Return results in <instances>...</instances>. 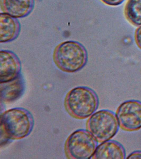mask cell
<instances>
[{
    "mask_svg": "<svg viewBox=\"0 0 141 159\" xmlns=\"http://www.w3.org/2000/svg\"><path fill=\"white\" fill-rule=\"evenodd\" d=\"M134 38L137 45L141 49V25L136 30Z\"/></svg>",
    "mask_w": 141,
    "mask_h": 159,
    "instance_id": "cell-13",
    "label": "cell"
},
{
    "mask_svg": "<svg viewBox=\"0 0 141 159\" xmlns=\"http://www.w3.org/2000/svg\"><path fill=\"white\" fill-rule=\"evenodd\" d=\"M25 83L21 74L13 80L1 83V99L7 103L11 102L20 98L24 93Z\"/></svg>",
    "mask_w": 141,
    "mask_h": 159,
    "instance_id": "cell-10",
    "label": "cell"
},
{
    "mask_svg": "<svg viewBox=\"0 0 141 159\" xmlns=\"http://www.w3.org/2000/svg\"><path fill=\"white\" fill-rule=\"evenodd\" d=\"M20 24L15 17L8 14H0V42L6 43L14 40L19 36Z\"/></svg>",
    "mask_w": 141,
    "mask_h": 159,
    "instance_id": "cell-9",
    "label": "cell"
},
{
    "mask_svg": "<svg viewBox=\"0 0 141 159\" xmlns=\"http://www.w3.org/2000/svg\"><path fill=\"white\" fill-rule=\"evenodd\" d=\"M126 156L123 146L117 142L109 140L97 146L91 159H124Z\"/></svg>",
    "mask_w": 141,
    "mask_h": 159,
    "instance_id": "cell-11",
    "label": "cell"
},
{
    "mask_svg": "<svg viewBox=\"0 0 141 159\" xmlns=\"http://www.w3.org/2000/svg\"><path fill=\"white\" fill-rule=\"evenodd\" d=\"M116 115L122 130L134 131L141 129V102L139 101L124 102L117 108Z\"/></svg>",
    "mask_w": 141,
    "mask_h": 159,
    "instance_id": "cell-6",
    "label": "cell"
},
{
    "mask_svg": "<svg viewBox=\"0 0 141 159\" xmlns=\"http://www.w3.org/2000/svg\"><path fill=\"white\" fill-rule=\"evenodd\" d=\"M34 125L31 113L23 108H15L5 111L1 116V142L26 137Z\"/></svg>",
    "mask_w": 141,
    "mask_h": 159,
    "instance_id": "cell-1",
    "label": "cell"
},
{
    "mask_svg": "<svg viewBox=\"0 0 141 159\" xmlns=\"http://www.w3.org/2000/svg\"><path fill=\"white\" fill-rule=\"evenodd\" d=\"M97 142L87 130L79 129L69 135L65 145L68 158H91L97 147Z\"/></svg>",
    "mask_w": 141,
    "mask_h": 159,
    "instance_id": "cell-5",
    "label": "cell"
},
{
    "mask_svg": "<svg viewBox=\"0 0 141 159\" xmlns=\"http://www.w3.org/2000/svg\"><path fill=\"white\" fill-rule=\"evenodd\" d=\"M53 58L55 65L60 70L66 73H75L86 65L87 52L80 42L65 41L55 47Z\"/></svg>",
    "mask_w": 141,
    "mask_h": 159,
    "instance_id": "cell-2",
    "label": "cell"
},
{
    "mask_svg": "<svg viewBox=\"0 0 141 159\" xmlns=\"http://www.w3.org/2000/svg\"><path fill=\"white\" fill-rule=\"evenodd\" d=\"M21 63L17 55L12 51L0 52V83L15 79L21 74Z\"/></svg>",
    "mask_w": 141,
    "mask_h": 159,
    "instance_id": "cell-7",
    "label": "cell"
},
{
    "mask_svg": "<svg viewBox=\"0 0 141 159\" xmlns=\"http://www.w3.org/2000/svg\"><path fill=\"white\" fill-rule=\"evenodd\" d=\"M96 93L88 87L79 86L72 89L65 99V109L73 117L84 119L90 117L98 107Z\"/></svg>",
    "mask_w": 141,
    "mask_h": 159,
    "instance_id": "cell-3",
    "label": "cell"
},
{
    "mask_svg": "<svg viewBox=\"0 0 141 159\" xmlns=\"http://www.w3.org/2000/svg\"><path fill=\"white\" fill-rule=\"evenodd\" d=\"M101 1L108 6H117L122 3L125 0H101Z\"/></svg>",
    "mask_w": 141,
    "mask_h": 159,
    "instance_id": "cell-14",
    "label": "cell"
},
{
    "mask_svg": "<svg viewBox=\"0 0 141 159\" xmlns=\"http://www.w3.org/2000/svg\"><path fill=\"white\" fill-rule=\"evenodd\" d=\"M127 20L135 26L141 25V0H129L125 8Z\"/></svg>",
    "mask_w": 141,
    "mask_h": 159,
    "instance_id": "cell-12",
    "label": "cell"
},
{
    "mask_svg": "<svg viewBox=\"0 0 141 159\" xmlns=\"http://www.w3.org/2000/svg\"><path fill=\"white\" fill-rule=\"evenodd\" d=\"M34 0H1V9L4 13L15 18H23L34 9Z\"/></svg>",
    "mask_w": 141,
    "mask_h": 159,
    "instance_id": "cell-8",
    "label": "cell"
},
{
    "mask_svg": "<svg viewBox=\"0 0 141 159\" xmlns=\"http://www.w3.org/2000/svg\"><path fill=\"white\" fill-rule=\"evenodd\" d=\"M119 127L116 114L108 110L95 112L86 122V130L100 143L111 140L117 134Z\"/></svg>",
    "mask_w": 141,
    "mask_h": 159,
    "instance_id": "cell-4",
    "label": "cell"
},
{
    "mask_svg": "<svg viewBox=\"0 0 141 159\" xmlns=\"http://www.w3.org/2000/svg\"><path fill=\"white\" fill-rule=\"evenodd\" d=\"M127 159H141V151L134 152L129 155Z\"/></svg>",
    "mask_w": 141,
    "mask_h": 159,
    "instance_id": "cell-15",
    "label": "cell"
}]
</instances>
